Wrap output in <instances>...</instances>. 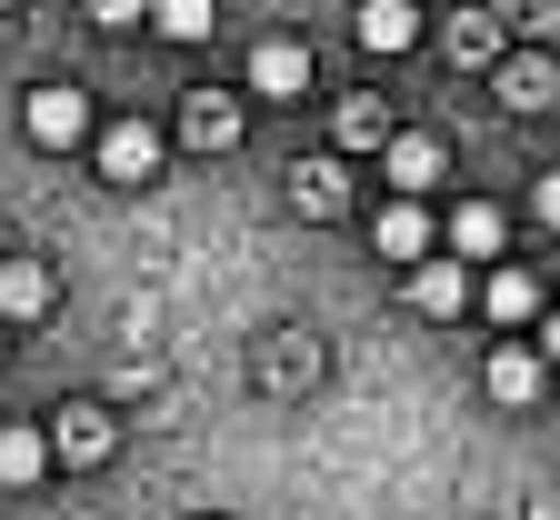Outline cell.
Returning <instances> with one entry per match:
<instances>
[{"label": "cell", "instance_id": "obj_3", "mask_svg": "<svg viewBox=\"0 0 560 520\" xmlns=\"http://www.w3.org/2000/svg\"><path fill=\"white\" fill-rule=\"evenodd\" d=\"M441 171H451V161H441V140H431V130H390V140H381V181H390L400 200H420Z\"/></svg>", "mask_w": 560, "mask_h": 520}, {"label": "cell", "instance_id": "obj_5", "mask_svg": "<svg viewBox=\"0 0 560 520\" xmlns=\"http://www.w3.org/2000/svg\"><path fill=\"white\" fill-rule=\"evenodd\" d=\"M350 41H361L371 60L410 50V41H420V0H361V11H350Z\"/></svg>", "mask_w": 560, "mask_h": 520}, {"label": "cell", "instance_id": "obj_12", "mask_svg": "<svg viewBox=\"0 0 560 520\" xmlns=\"http://www.w3.org/2000/svg\"><path fill=\"white\" fill-rule=\"evenodd\" d=\"M460 301H470V261H420V270H410V311L451 321Z\"/></svg>", "mask_w": 560, "mask_h": 520}, {"label": "cell", "instance_id": "obj_22", "mask_svg": "<svg viewBox=\"0 0 560 520\" xmlns=\"http://www.w3.org/2000/svg\"><path fill=\"white\" fill-rule=\"evenodd\" d=\"M540 360L560 370V311H540Z\"/></svg>", "mask_w": 560, "mask_h": 520}, {"label": "cell", "instance_id": "obj_20", "mask_svg": "<svg viewBox=\"0 0 560 520\" xmlns=\"http://www.w3.org/2000/svg\"><path fill=\"white\" fill-rule=\"evenodd\" d=\"M91 21L101 31H140V21H151V0H91Z\"/></svg>", "mask_w": 560, "mask_h": 520}, {"label": "cell", "instance_id": "obj_13", "mask_svg": "<svg viewBox=\"0 0 560 520\" xmlns=\"http://www.w3.org/2000/svg\"><path fill=\"white\" fill-rule=\"evenodd\" d=\"M40 471H50V430H40V420H0V481L31 490Z\"/></svg>", "mask_w": 560, "mask_h": 520}, {"label": "cell", "instance_id": "obj_23", "mask_svg": "<svg viewBox=\"0 0 560 520\" xmlns=\"http://www.w3.org/2000/svg\"><path fill=\"white\" fill-rule=\"evenodd\" d=\"M0 11H11V0H0Z\"/></svg>", "mask_w": 560, "mask_h": 520}, {"label": "cell", "instance_id": "obj_7", "mask_svg": "<svg viewBox=\"0 0 560 520\" xmlns=\"http://www.w3.org/2000/svg\"><path fill=\"white\" fill-rule=\"evenodd\" d=\"M480 381H490V401H540V381H550V360L530 350V340H501V350H490V370H480Z\"/></svg>", "mask_w": 560, "mask_h": 520}, {"label": "cell", "instance_id": "obj_8", "mask_svg": "<svg viewBox=\"0 0 560 520\" xmlns=\"http://www.w3.org/2000/svg\"><path fill=\"white\" fill-rule=\"evenodd\" d=\"M480 311L501 321V331H530V321H540V280H530L521 261H501V270L480 280Z\"/></svg>", "mask_w": 560, "mask_h": 520}, {"label": "cell", "instance_id": "obj_1", "mask_svg": "<svg viewBox=\"0 0 560 520\" xmlns=\"http://www.w3.org/2000/svg\"><path fill=\"white\" fill-rule=\"evenodd\" d=\"M21 130L40 140V151H81V140H91V91L81 81H40L21 101Z\"/></svg>", "mask_w": 560, "mask_h": 520}, {"label": "cell", "instance_id": "obj_11", "mask_svg": "<svg viewBox=\"0 0 560 520\" xmlns=\"http://www.w3.org/2000/svg\"><path fill=\"white\" fill-rule=\"evenodd\" d=\"M501 241H511V220L490 210V200H460L451 210V261H501Z\"/></svg>", "mask_w": 560, "mask_h": 520}, {"label": "cell", "instance_id": "obj_24", "mask_svg": "<svg viewBox=\"0 0 560 520\" xmlns=\"http://www.w3.org/2000/svg\"><path fill=\"white\" fill-rule=\"evenodd\" d=\"M0 350H11V340H0Z\"/></svg>", "mask_w": 560, "mask_h": 520}, {"label": "cell", "instance_id": "obj_10", "mask_svg": "<svg viewBox=\"0 0 560 520\" xmlns=\"http://www.w3.org/2000/svg\"><path fill=\"white\" fill-rule=\"evenodd\" d=\"M180 140H190V151H231V140H241V101H231V91H190Z\"/></svg>", "mask_w": 560, "mask_h": 520}, {"label": "cell", "instance_id": "obj_21", "mask_svg": "<svg viewBox=\"0 0 560 520\" xmlns=\"http://www.w3.org/2000/svg\"><path fill=\"white\" fill-rule=\"evenodd\" d=\"M530 210H540V231H560V171H540V190H530Z\"/></svg>", "mask_w": 560, "mask_h": 520}, {"label": "cell", "instance_id": "obj_14", "mask_svg": "<svg viewBox=\"0 0 560 520\" xmlns=\"http://www.w3.org/2000/svg\"><path fill=\"white\" fill-rule=\"evenodd\" d=\"M371 241H381L390 261H420V251H431V220H420V200H381V210H371Z\"/></svg>", "mask_w": 560, "mask_h": 520}, {"label": "cell", "instance_id": "obj_6", "mask_svg": "<svg viewBox=\"0 0 560 520\" xmlns=\"http://www.w3.org/2000/svg\"><path fill=\"white\" fill-rule=\"evenodd\" d=\"M250 91H260V101H301V91H311V50H301V41H260V50H250Z\"/></svg>", "mask_w": 560, "mask_h": 520}, {"label": "cell", "instance_id": "obj_2", "mask_svg": "<svg viewBox=\"0 0 560 520\" xmlns=\"http://www.w3.org/2000/svg\"><path fill=\"white\" fill-rule=\"evenodd\" d=\"M151 171H161V130H151V120H110V130H101V181L140 190Z\"/></svg>", "mask_w": 560, "mask_h": 520}, {"label": "cell", "instance_id": "obj_4", "mask_svg": "<svg viewBox=\"0 0 560 520\" xmlns=\"http://www.w3.org/2000/svg\"><path fill=\"white\" fill-rule=\"evenodd\" d=\"M50 451H60L70 471H101V461L120 451V430H110V411L81 401V411H60V420H50Z\"/></svg>", "mask_w": 560, "mask_h": 520}, {"label": "cell", "instance_id": "obj_17", "mask_svg": "<svg viewBox=\"0 0 560 520\" xmlns=\"http://www.w3.org/2000/svg\"><path fill=\"white\" fill-rule=\"evenodd\" d=\"M390 140V111L381 101H340V151H381Z\"/></svg>", "mask_w": 560, "mask_h": 520}, {"label": "cell", "instance_id": "obj_19", "mask_svg": "<svg viewBox=\"0 0 560 520\" xmlns=\"http://www.w3.org/2000/svg\"><path fill=\"white\" fill-rule=\"evenodd\" d=\"M291 200H301L311 220H330V210H340V171H330V161H320V171H301V181H291Z\"/></svg>", "mask_w": 560, "mask_h": 520}, {"label": "cell", "instance_id": "obj_15", "mask_svg": "<svg viewBox=\"0 0 560 520\" xmlns=\"http://www.w3.org/2000/svg\"><path fill=\"white\" fill-rule=\"evenodd\" d=\"M50 311V270L40 261H0V321H40Z\"/></svg>", "mask_w": 560, "mask_h": 520}, {"label": "cell", "instance_id": "obj_18", "mask_svg": "<svg viewBox=\"0 0 560 520\" xmlns=\"http://www.w3.org/2000/svg\"><path fill=\"white\" fill-rule=\"evenodd\" d=\"M451 60H501V41H490V11H460V21H451Z\"/></svg>", "mask_w": 560, "mask_h": 520}, {"label": "cell", "instance_id": "obj_9", "mask_svg": "<svg viewBox=\"0 0 560 520\" xmlns=\"http://www.w3.org/2000/svg\"><path fill=\"white\" fill-rule=\"evenodd\" d=\"M501 101H511V111H550V101H560V60H550V50H511V60H501Z\"/></svg>", "mask_w": 560, "mask_h": 520}, {"label": "cell", "instance_id": "obj_16", "mask_svg": "<svg viewBox=\"0 0 560 520\" xmlns=\"http://www.w3.org/2000/svg\"><path fill=\"white\" fill-rule=\"evenodd\" d=\"M151 31L161 41H210L221 31V0H151Z\"/></svg>", "mask_w": 560, "mask_h": 520}]
</instances>
